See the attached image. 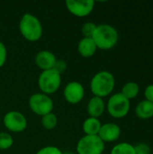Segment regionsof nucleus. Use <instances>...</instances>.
Here are the masks:
<instances>
[{
	"label": "nucleus",
	"instance_id": "1",
	"mask_svg": "<svg viewBox=\"0 0 153 154\" xmlns=\"http://www.w3.org/2000/svg\"><path fill=\"white\" fill-rule=\"evenodd\" d=\"M115 87V76L107 70L96 72L90 80V90L94 97L101 98L112 94Z\"/></svg>",
	"mask_w": 153,
	"mask_h": 154
},
{
	"label": "nucleus",
	"instance_id": "2",
	"mask_svg": "<svg viewBox=\"0 0 153 154\" xmlns=\"http://www.w3.org/2000/svg\"><path fill=\"white\" fill-rule=\"evenodd\" d=\"M18 27L21 35L29 42H34L42 37V23L37 16L31 13H25L23 14Z\"/></svg>",
	"mask_w": 153,
	"mask_h": 154
},
{
	"label": "nucleus",
	"instance_id": "3",
	"mask_svg": "<svg viewBox=\"0 0 153 154\" xmlns=\"http://www.w3.org/2000/svg\"><path fill=\"white\" fill-rule=\"evenodd\" d=\"M97 49L108 51L115 47L119 41V33L117 30L107 23L96 26L92 37Z\"/></svg>",
	"mask_w": 153,
	"mask_h": 154
},
{
	"label": "nucleus",
	"instance_id": "4",
	"mask_svg": "<svg viewBox=\"0 0 153 154\" xmlns=\"http://www.w3.org/2000/svg\"><path fill=\"white\" fill-rule=\"evenodd\" d=\"M106 106L108 114L115 119L125 117L131 109L130 100L123 96L121 92L111 95Z\"/></svg>",
	"mask_w": 153,
	"mask_h": 154
},
{
	"label": "nucleus",
	"instance_id": "5",
	"mask_svg": "<svg viewBox=\"0 0 153 154\" xmlns=\"http://www.w3.org/2000/svg\"><path fill=\"white\" fill-rule=\"evenodd\" d=\"M61 85V75L54 69L43 70L38 78V87L41 93L50 96L56 93Z\"/></svg>",
	"mask_w": 153,
	"mask_h": 154
},
{
	"label": "nucleus",
	"instance_id": "6",
	"mask_svg": "<svg viewBox=\"0 0 153 154\" xmlns=\"http://www.w3.org/2000/svg\"><path fill=\"white\" fill-rule=\"evenodd\" d=\"M28 105L31 111L41 117L51 113L54 107V103L50 96L45 95L41 92L32 94L29 97Z\"/></svg>",
	"mask_w": 153,
	"mask_h": 154
},
{
	"label": "nucleus",
	"instance_id": "7",
	"mask_svg": "<svg viewBox=\"0 0 153 154\" xmlns=\"http://www.w3.org/2000/svg\"><path fill=\"white\" fill-rule=\"evenodd\" d=\"M105 149L106 144L98 135H84L76 146L78 154H102Z\"/></svg>",
	"mask_w": 153,
	"mask_h": 154
},
{
	"label": "nucleus",
	"instance_id": "8",
	"mask_svg": "<svg viewBox=\"0 0 153 154\" xmlns=\"http://www.w3.org/2000/svg\"><path fill=\"white\" fill-rule=\"evenodd\" d=\"M3 124L8 132L19 134L23 133L27 128L28 122L23 113L12 110L4 116Z\"/></svg>",
	"mask_w": 153,
	"mask_h": 154
},
{
	"label": "nucleus",
	"instance_id": "9",
	"mask_svg": "<svg viewBox=\"0 0 153 154\" xmlns=\"http://www.w3.org/2000/svg\"><path fill=\"white\" fill-rule=\"evenodd\" d=\"M65 5L71 14L80 18L89 15L95 8L93 0H67Z\"/></svg>",
	"mask_w": 153,
	"mask_h": 154
},
{
	"label": "nucleus",
	"instance_id": "10",
	"mask_svg": "<svg viewBox=\"0 0 153 154\" xmlns=\"http://www.w3.org/2000/svg\"><path fill=\"white\" fill-rule=\"evenodd\" d=\"M63 97L70 105H77L80 103L85 97L84 86L78 81L69 82L63 89Z\"/></svg>",
	"mask_w": 153,
	"mask_h": 154
},
{
	"label": "nucleus",
	"instance_id": "11",
	"mask_svg": "<svg viewBox=\"0 0 153 154\" xmlns=\"http://www.w3.org/2000/svg\"><path fill=\"white\" fill-rule=\"evenodd\" d=\"M121 134L122 131L118 125L115 123H106L102 125L98 136L106 143L117 141L120 138Z\"/></svg>",
	"mask_w": 153,
	"mask_h": 154
},
{
	"label": "nucleus",
	"instance_id": "12",
	"mask_svg": "<svg viewBox=\"0 0 153 154\" xmlns=\"http://www.w3.org/2000/svg\"><path fill=\"white\" fill-rule=\"evenodd\" d=\"M57 60L58 59L55 54L50 51L41 50L36 53L34 57V63L40 69H41V71H43L53 69Z\"/></svg>",
	"mask_w": 153,
	"mask_h": 154
},
{
	"label": "nucleus",
	"instance_id": "13",
	"mask_svg": "<svg viewBox=\"0 0 153 154\" xmlns=\"http://www.w3.org/2000/svg\"><path fill=\"white\" fill-rule=\"evenodd\" d=\"M106 109V103L104 101V98L98 97H92L87 106V111L90 117L99 118L103 116Z\"/></svg>",
	"mask_w": 153,
	"mask_h": 154
},
{
	"label": "nucleus",
	"instance_id": "14",
	"mask_svg": "<svg viewBox=\"0 0 153 154\" xmlns=\"http://www.w3.org/2000/svg\"><path fill=\"white\" fill-rule=\"evenodd\" d=\"M97 47L92 38L83 37L78 43V52L83 58H91L96 52Z\"/></svg>",
	"mask_w": 153,
	"mask_h": 154
},
{
	"label": "nucleus",
	"instance_id": "15",
	"mask_svg": "<svg viewBox=\"0 0 153 154\" xmlns=\"http://www.w3.org/2000/svg\"><path fill=\"white\" fill-rule=\"evenodd\" d=\"M101 126H102V123L99 120V118L88 116L83 122L82 129L85 135H98Z\"/></svg>",
	"mask_w": 153,
	"mask_h": 154
},
{
	"label": "nucleus",
	"instance_id": "16",
	"mask_svg": "<svg viewBox=\"0 0 153 154\" xmlns=\"http://www.w3.org/2000/svg\"><path fill=\"white\" fill-rule=\"evenodd\" d=\"M136 116L142 120H148L153 117V103L147 100L141 101L135 107Z\"/></svg>",
	"mask_w": 153,
	"mask_h": 154
},
{
	"label": "nucleus",
	"instance_id": "17",
	"mask_svg": "<svg viewBox=\"0 0 153 154\" xmlns=\"http://www.w3.org/2000/svg\"><path fill=\"white\" fill-rule=\"evenodd\" d=\"M139 93H140V86L136 82H133V81L125 83L121 90V94L129 100L137 97Z\"/></svg>",
	"mask_w": 153,
	"mask_h": 154
},
{
	"label": "nucleus",
	"instance_id": "18",
	"mask_svg": "<svg viewBox=\"0 0 153 154\" xmlns=\"http://www.w3.org/2000/svg\"><path fill=\"white\" fill-rule=\"evenodd\" d=\"M110 154H136V151L134 145L124 142L115 144L112 148Z\"/></svg>",
	"mask_w": 153,
	"mask_h": 154
},
{
	"label": "nucleus",
	"instance_id": "19",
	"mask_svg": "<svg viewBox=\"0 0 153 154\" xmlns=\"http://www.w3.org/2000/svg\"><path fill=\"white\" fill-rule=\"evenodd\" d=\"M58 117L54 113H49L43 116H41V124L42 125L43 128H45L46 130H53L57 125H58Z\"/></svg>",
	"mask_w": 153,
	"mask_h": 154
},
{
	"label": "nucleus",
	"instance_id": "20",
	"mask_svg": "<svg viewBox=\"0 0 153 154\" xmlns=\"http://www.w3.org/2000/svg\"><path fill=\"white\" fill-rule=\"evenodd\" d=\"M14 145V138L8 132H0V150L5 151Z\"/></svg>",
	"mask_w": 153,
	"mask_h": 154
},
{
	"label": "nucleus",
	"instance_id": "21",
	"mask_svg": "<svg viewBox=\"0 0 153 154\" xmlns=\"http://www.w3.org/2000/svg\"><path fill=\"white\" fill-rule=\"evenodd\" d=\"M97 24L93 22H87L81 26V33L86 38H91Z\"/></svg>",
	"mask_w": 153,
	"mask_h": 154
},
{
	"label": "nucleus",
	"instance_id": "22",
	"mask_svg": "<svg viewBox=\"0 0 153 154\" xmlns=\"http://www.w3.org/2000/svg\"><path fill=\"white\" fill-rule=\"evenodd\" d=\"M36 154H64V152L56 146L48 145L40 149Z\"/></svg>",
	"mask_w": 153,
	"mask_h": 154
},
{
	"label": "nucleus",
	"instance_id": "23",
	"mask_svg": "<svg viewBox=\"0 0 153 154\" xmlns=\"http://www.w3.org/2000/svg\"><path fill=\"white\" fill-rule=\"evenodd\" d=\"M58 73H60V75H62L68 69V64L64 60H57L55 66L53 68Z\"/></svg>",
	"mask_w": 153,
	"mask_h": 154
},
{
	"label": "nucleus",
	"instance_id": "24",
	"mask_svg": "<svg viewBox=\"0 0 153 154\" xmlns=\"http://www.w3.org/2000/svg\"><path fill=\"white\" fill-rule=\"evenodd\" d=\"M7 60V49L6 46L0 42V69L5 64Z\"/></svg>",
	"mask_w": 153,
	"mask_h": 154
},
{
	"label": "nucleus",
	"instance_id": "25",
	"mask_svg": "<svg viewBox=\"0 0 153 154\" xmlns=\"http://www.w3.org/2000/svg\"><path fill=\"white\" fill-rule=\"evenodd\" d=\"M134 148L136 154H150L151 148L145 143H139L138 145H135Z\"/></svg>",
	"mask_w": 153,
	"mask_h": 154
},
{
	"label": "nucleus",
	"instance_id": "26",
	"mask_svg": "<svg viewBox=\"0 0 153 154\" xmlns=\"http://www.w3.org/2000/svg\"><path fill=\"white\" fill-rule=\"evenodd\" d=\"M144 97H145V100L153 103V84L148 85L145 88L144 90Z\"/></svg>",
	"mask_w": 153,
	"mask_h": 154
}]
</instances>
